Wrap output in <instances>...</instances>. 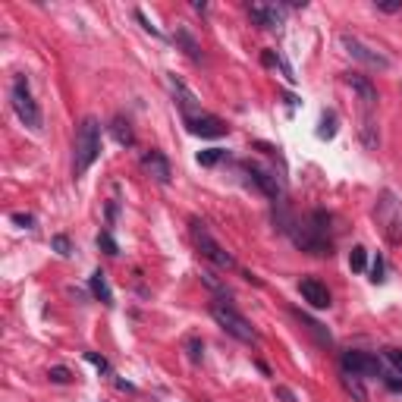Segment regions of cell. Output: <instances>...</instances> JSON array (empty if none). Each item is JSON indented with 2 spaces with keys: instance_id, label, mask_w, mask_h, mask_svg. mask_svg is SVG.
I'll return each mask as SVG.
<instances>
[{
  "instance_id": "cell-19",
  "label": "cell",
  "mask_w": 402,
  "mask_h": 402,
  "mask_svg": "<svg viewBox=\"0 0 402 402\" xmlns=\"http://www.w3.org/2000/svg\"><path fill=\"white\" fill-rule=\"evenodd\" d=\"M296 314H298V320H302V324H305V327H308V330H311L314 336H318V342H330V333H327V330H324V327H320V324H318V320H311V318H308V314H302V311H296Z\"/></svg>"
},
{
  "instance_id": "cell-31",
  "label": "cell",
  "mask_w": 402,
  "mask_h": 402,
  "mask_svg": "<svg viewBox=\"0 0 402 402\" xmlns=\"http://www.w3.org/2000/svg\"><path fill=\"white\" fill-rule=\"evenodd\" d=\"M384 384L390 386L393 393H402V377H399V374H386V377H384Z\"/></svg>"
},
{
  "instance_id": "cell-5",
  "label": "cell",
  "mask_w": 402,
  "mask_h": 402,
  "mask_svg": "<svg viewBox=\"0 0 402 402\" xmlns=\"http://www.w3.org/2000/svg\"><path fill=\"white\" fill-rule=\"evenodd\" d=\"M374 217H377L380 230H384V236L390 239L393 245L402 242V208H399L396 195H393V192L380 195V201H377V208H374Z\"/></svg>"
},
{
  "instance_id": "cell-34",
  "label": "cell",
  "mask_w": 402,
  "mask_h": 402,
  "mask_svg": "<svg viewBox=\"0 0 402 402\" xmlns=\"http://www.w3.org/2000/svg\"><path fill=\"white\" fill-rule=\"evenodd\" d=\"M277 399H283V402H296L292 390H286V386H277Z\"/></svg>"
},
{
  "instance_id": "cell-17",
  "label": "cell",
  "mask_w": 402,
  "mask_h": 402,
  "mask_svg": "<svg viewBox=\"0 0 402 402\" xmlns=\"http://www.w3.org/2000/svg\"><path fill=\"white\" fill-rule=\"evenodd\" d=\"M111 133L116 138V145H123V148H133V145H135L133 126H129V120H123V116H116V120L111 123Z\"/></svg>"
},
{
  "instance_id": "cell-16",
  "label": "cell",
  "mask_w": 402,
  "mask_h": 402,
  "mask_svg": "<svg viewBox=\"0 0 402 402\" xmlns=\"http://www.w3.org/2000/svg\"><path fill=\"white\" fill-rule=\"evenodd\" d=\"M89 286H91V296L94 298H101L104 305H113V289H111V283H107L104 270H94L91 280H89Z\"/></svg>"
},
{
  "instance_id": "cell-8",
  "label": "cell",
  "mask_w": 402,
  "mask_h": 402,
  "mask_svg": "<svg viewBox=\"0 0 402 402\" xmlns=\"http://www.w3.org/2000/svg\"><path fill=\"white\" fill-rule=\"evenodd\" d=\"M340 364H342V371H349V374H358V377H384L380 358L371 355V352H358V349H349V352H342Z\"/></svg>"
},
{
  "instance_id": "cell-25",
  "label": "cell",
  "mask_w": 402,
  "mask_h": 402,
  "mask_svg": "<svg viewBox=\"0 0 402 402\" xmlns=\"http://www.w3.org/2000/svg\"><path fill=\"white\" fill-rule=\"evenodd\" d=\"M384 355H386V362L396 368V374H402V349H384Z\"/></svg>"
},
{
  "instance_id": "cell-3",
  "label": "cell",
  "mask_w": 402,
  "mask_h": 402,
  "mask_svg": "<svg viewBox=\"0 0 402 402\" xmlns=\"http://www.w3.org/2000/svg\"><path fill=\"white\" fill-rule=\"evenodd\" d=\"M10 104H13V111H16L19 120H23L28 129H35V133H38V129H41V107H38V101H35L32 85H28L26 76L13 79V85H10Z\"/></svg>"
},
{
  "instance_id": "cell-15",
  "label": "cell",
  "mask_w": 402,
  "mask_h": 402,
  "mask_svg": "<svg viewBox=\"0 0 402 402\" xmlns=\"http://www.w3.org/2000/svg\"><path fill=\"white\" fill-rule=\"evenodd\" d=\"M346 82L352 85V91H355L358 98H362L368 107H371V104H377V89H374V85H371L364 76H358V72H349V76H346Z\"/></svg>"
},
{
  "instance_id": "cell-35",
  "label": "cell",
  "mask_w": 402,
  "mask_h": 402,
  "mask_svg": "<svg viewBox=\"0 0 402 402\" xmlns=\"http://www.w3.org/2000/svg\"><path fill=\"white\" fill-rule=\"evenodd\" d=\"M85 358H89L91 364H98L101 371H107V362H104V358H101V355H94V352H85Z\"/></svg>"
},
{
  "instance_id": "cell-30",
  "label": "cell",
  "mask_w": 402,
  "mask_h": 402,
  "mask_svg": "<svg viewBox=\"0 0 402 402\" xmlns=\"http://www.w3.org/2000/svg\"><path fill=\"white\" fill-rule=\"evenodd\" d=\"M13 223L23 226V230H32V226H35V217H32V214H13Z\"/></svg>"
},
{
  "instance_id": "cell-4",
  "label": "cell",
  "mask_w": 402,
  "mask_h": 402,
  "mask_svg": "<svg viewBox=\"0 0 402 402\" xmlns=\"http://www.w3.org/2000/svg\"><path fill=\"white\" fill-rule=\"evenodd\" d=\"M192 239H195V248H199V252L211 261V264H217V267H223V270L236 267V258H233V255L226 252V248L217 242L214 236H211L208 226H204L201 220H192Z\"/></svg>"
},
{
  "instance_id": "cell-18",
  "label": "cell",
  "mask_w": 402,
  "mask_h": 402,
  "mask_svg": "<svg viewBox=\"0 0 402 402\" xmlns=\"http://www.w3.org/2000/svg\"><path fill=\"white\" fill-rule=\"evenodd\" d=\"M342 386H346V393H349V396H352L355 402H368V393H364L362 377H358V374H349V371H342Z\"/></svg>"
},
{
  "instance_id": "cell-29",
  "label": "cell",
  "mask_w": 402,
  "mask_h": 402,
  "mask_svg": "<svg viewBox=\"0 0 402 402\" xmlns=\"http://www.w3.org/2000/svg\"><path fill=\"white\" fill-rule=\"evenodd\" d=\"M201 340H195V336H192V340H189V358H192V362H201Z\"/></svg>"
},
{
  "instance_id": "cell-14",
  "label": "cell",
  "mask_w": 402,
  "mask_h": 402,
  "mask_svg": "<svg viewBox=\"0 0 402 402\" xmlns=\"http://www.w3.org/2000/svg\"><path fill=\"white\" fill-rule=\"evenodd\" d=\"M248 16H252L261 28H280L283 26V10L277 4H252L248 6Z\"/></svg>"
},
{
  "instance_id": "cell-22",
  "label": "cell",
  "mask_w": 402,
  "mask_h": 402,
  "mask_svg": "<svg viewBox=\"0 0 402 402\" xmlns=\"http://www.w3.org/2000/svg\"><path fill=\"white\" fill-rule=\"evenodd\" d=\"M318 135H320V138H333V135H336V116H333V113H324V116H320Z\"/></svg>"
},
{
  "instance_id": "cell-21",
  "label": "cell",
  "mask_w": 402,
  "mask_h": 402,
  "mask_svg": "<svg viewBox=\"0 0 402 402\" xmlns=\"http://www.w3.org/2000/svg\"><path fill=\"white\" fill-rule=\"evenodd\" d=\"M177 41H179L182 48H186V54H189V57H199V41H195L192 35L186 32V28H177Z\"/></svg>"
},
{
  "instance_id": "cell-20",
  "label": "cell",
  "mask_w": 402,
  "mask_h": 402,
  "mask_svg": "<svg viewBox=\"0 0 402 402\" xmlns=\"http://www.w3.org/2000/svg\"><path fill=\"white\" fill-rule=\"evenodd\" d=\"M364 264H368V248H364V245H355V248H352V255H349V267L362 274Z\"/></svg>"
},
{
  "instance_id": "cell-10",
  "label": "cell",
  "mask_w": 402,
  "mask_h": 402,
  "mask_svg": "<svg viewBox=\"0 0 402 402\" xmlns=\"http://www.w3.org/2000/svg\"><path fill=\"white\" fill-rule=\"evenodd\" d=\"M245 170H248V177H252V182L267 195V199H274V201L283 199V186H280V179H277V173H270L258 164H245Z\"/></svg>"
},
{
  "instance_id": "cell-33",
  "label": "cell",
  "mask_w": 402,
  "mask_h": 402,
  "mask_svg": "<svg viewBox=\"0 0 402 402\" xmlns=\"http://www.w3.org/2000/svg\"><path fill=\"white\" fill-rule=\"evenodd\" d=\"M201 280H204V283H208V286H211V289H217V292H226V286H220V283H217V280H214V274H211V270H204V274H201Z\"/></svg>"
},
{
  "instance_id": "cell-11",
  "label": "cell",
  "mask_w": 402,
  "mask_h": 402,
  "mask_svg": "<svg viewBox=\"0 0 402 402\" xmlns=\"http://www.w3.org/2000/svg\"><path fill=\"white\" fill-rule=\"evenodd\" d=\"M182 123L189 126V133L201 135V138H217V135L226 133V123L220 120V116H214V113H199V116H192V120H182Z\"/></svg>"
},
{
  "instance_id": "cell-2",
  "label": "cell",
  "mask_w": 402,
  "mask_h": 402,
  "mask_svg": "<svg viewBox=\"0 0 402 402\" xmlns=\"http://www.w3.org/2000/svg\"><path fill=\"white\" fill-rule=\"evenodd\" d=\"M330 220L333 217L327 214V211H314L308 217V223L292 236L296 245L305 248V252H311V255H330V236H327V233H330Z\"/></svg>"
},
{
  "instance_id": "cell-12",
  "label": "cell",
  "mask_w": 402,
  "mask_h": 402,
  "mask_svg": "<svg viewBox=\"0 0 402 402\" xmlns=\"http://www.w3.org/2000/svg\"><path fill=\"white\" fill-rule=\"evenodd\" d=\"M298 292H302V298L311 308H330V289L320 280H314V277H302L298 280Z\"/></svg>"
},
{
  "instance_id": "cell-6",
  "label": "cell",
  "mask_w": 402,
  "mask_h": 402,
  "mask_svg": "<svg viewBox=\"0 0 402 402\" xmlns=\"http://www.w3.org/2000/svg\"><path fill=\"white\" fill-rule=\"evenodd\" d=\"M211 318H214L230 336H236L239 342H258V330H255L236 308H230V305H211Z\"/></svg>"
},
{
  "instance_id": "cell-7",
  "label": "cell",
  "mask_w": 402,
  "mask_h": 402,
  "mask_svg": "<svg viewBox=\"0 0 402 402\" xmlns=\"http://www.w3.org/2000/svg\"><path fill=\"white\" fill-rule=\"evenodd\" d=\"M342 48H346V54L352 57V60L358 63H364V67H371V69H390L393 63H390V57H384L380 50H374L371 45H364L362 38H355V35H342Z\"/></svg>"
},
{
  "instance_id": "cell-23",
  "label": "cell",
  "mask_w": 402,
  "mask_h": 402,
  "mask_svg": "<svg viewBox=\"0 0 402 402\" xmlns=\"http://www.w3.org/2000/svg\"><path fill=\"white\" fill-rule=\"evenodd\" d=\"M223 155H226L223 148H208V151H199V164H201V167H214Z\"/></svg>"
},
{
  "instance_id": "cell-24",
  "label": "cell",
  "mask_w": 402,
  "mask_h": 402,
  "mask_svg": "<svg viewBox=\"0 0 402 402\" xmlns=\"http://www.w3.org/2000/svg\"><path fill=\"white\" fill-rule=\"evenodd\" d=\"M48 377H50V384H69V380H72L69 368H63V364H57V368H50V371H48Z\"/></svg>"
},
{
  "instance_id": "cell-1",
  "label": "cell",
  "mask_w": 402,
  "mask_h": 402,
  "mask_svg": "<svg viewBox=\"0 0 402 402\" xmlns=\"http://www.w3.org/2000/svg\"><path fill=\"white\" fill-rule=\"evenodd\" d=\"M101 155V123L94 116H85L76 129V148H72V173L85 177V170Z\"/></svg>"
},
{
  "instance_id": "cell-27",
  "label": "cell",
  "mask_w": 402,
  "mask_h": 402,
  "mask_svg": "<svg viewBox=\"0 0 402 402\" xmlns=\"http://www.w3.org/2000/svg\"><path fill=\"white\" fill-rule=\"evenodd\" d=\"M371 280H374V283H384V258H380V255L374 258V264H371Z\"/></svg>"
},
{
  "instance_id": "cell-28",
  "label": "cell",
  "mask_w": 402,
  "mask_h": 402,
  "mask_svg": "<svg viewBox=\"0 0 402 402\" xmlns=\"http://www.w3.org/2000/svg\"><path fill=\"white\" fill-rule=\"evenodd\" d=\"M98 245L104 248L107 255H116V242H113V239H111V233H101V236H98Z\"/></svg>"
},
{
  "instance_id": "cell-26",
  "label": "cell",
  "mask_w": 402,
  "mask_h": 402,
  "mask_svg": "<svg viewBox=\"0 0 402 402\" xmlns=\"http://www.w3.org/2000/svg\"><path fill=\"white\" fill-rule=\"evenodd\" d=\"M50 245H54V252H57V255H63V258H67V255L72 252L67 236H54V239H50Z\"/></svg>"
},
{
  "instance_id": "cell-13",
  "label": "cell",
  "mask_w": 402,
  "mask_h": 402,
  "mask_svg": "<svg viewBox=\"0 0 402 402\" xmlns=\"http://www.w3.org/2000/svg\"><path fill=\"white\" fill-rule=\"evenodd\" d=\"M142 167H145V170H148V177H151V179L160 182V186H167V182H170V177H173V170H170V160H167L164 155H160V151H155V148H151L148 155L142 157Z\"/></svg>"
},
{
  "instance_id": "cell-32",
  "label": "cell",
  "mask_w": 402,
  "mask_h": 402,
  "mask_svg": "<svg viewBox=\"0 0 402 402\" xmlns=\"http://www.w3.org/2000/svg\"><path fill=\"white\" fill-rule=\"evenodd\" d=\"M377 10H384V13H399L402 4H399V0H384V4H377Z\"/></svg>"
},
{
  "instance_id": "cell-9",
  "label": "cell",
  "mask_w": 402,
  "mask_h": 402,
  "mask_svg": "<svg viewBox=\"0 0 402 402\" xmlns=\"http://www.w3.org/2000/svg\"><path fill=\"white\" fill-rule=\"evenodd\" d=\"M167 85H170L173 98H177V104H179V111H182V120H192V116L204 113V111H199V101H195V94L189 91V85L182 82V79L167 76Z\"/></svg>"
}]
</instances>
